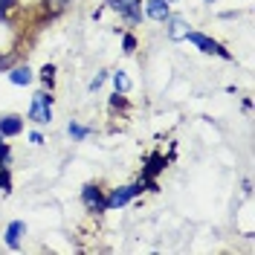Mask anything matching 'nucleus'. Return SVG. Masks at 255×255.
<instances>
[{
  "mask_svg": "<svg viewBox=\"0 0 255 255\" xmlns=\"http://www.w3.org/2000/svg\"><path fill=\"white\" fill-rule=\"evenodd\" d=\"M29 119L38 125H47L52 119V96L47 93H35L32 96V108H29Z\"/></svg>",
  "mask_w": 255,
  "mask_h": 255,
  "instance_id": "nucleus-1",
  "label": "nucleus"
},
{
  "mask_svg": "<svg viewBox=\"0 0 255 255\" xmlns=\"http://www.w3.org/2000/svg\"><path fill=\"white\" fill-rule=\"evenodd\" d=\"M122 47H125V52H133V49H136V38H133V35H125Z\"/></svg>",
  "mask_w": 255,
  "mask_h": 255,
  "instance_id": "nucleus-14",
  "label": "nucleus"
},
{
  "mask_svg": "<svg viewBox=\"0 0 255 255\" xmlns=\"http://www.w3.org/2000/svg\"><path fill=\"white\" fill-rule=\"evenodd\" d=\"M186 38H189V41L194 44V47H200L203 52H212V55H221V58H232V55H229V52H226V49H223L221 44H218V41H212V38H206V35H200V32H189Z\"/></svg>",
  "mask_w": 255,
  "mask_h": 255,
  "instance_id": "nucleus-3",
  "label": "nucleus"
},
{
  "mask_svg": "<svg viewBox=\"0 0 255 255\" xmlns=\"http://www.w3.org/2000/svg\"><path fill=\"white\" fill-rule=\"evenodd\" d=\"M6 64H9V58H6V55H0V70H3Z\"/></svg>",
  "mask_w": 255,
  "mask_h": 255,
  "instance_id": "nucleus-18",
  "label": "nucleus"
},
{
  "mask_svg": "<svg viewBox=\"0 0 255 255\" xmlns=\"http://www.w3.org/2000/svg\"><path fill=\"white\" fill-rule=\"evenodd\" d=\"M206 3H215V0H206Z\"/></svg>",
  "mask_w": 255,
  "mask_h": 255,
  "instance_id": "nucleus-20",
  "label": "nucleus"
},
{
  "mask_svg": "<svg viewBox=\"0 0 255 255\" xmlns=\"http://www.w3.org/2000/svg\"><path fill=\"white\" fill-rule=\"evenodd\" d=\"M142 191V186L139 183H130V186H122V189H116V191H111V197L105 200V209H119V206H125L130 197H136Z\"/></svg>",
  "mask_w": 255,
  "mask_h": 255,
  "instance_id": "nucleus-2",
  "label": "nucleus"
},
{
  "mask_svg": "<svg viewBox=\"0 0 255 255\" xmlns=\"http://www.w3.org/2000/svg\"><path fill=\"white\" fill-rule=\"evenodd\" d=\"M67 130H70V136H76V139H84V136H87V133H90V130H87V128L76 125V122H70V128H67Z\"/></svg>",
  "mask_w": 255,
  "mask_h": 255,
  "instance_id": "nucleus-11",
  "label": "nucleus"
},
{
  "mask_svg": "<svg viewBox=\"0 0 255 255\" xmlns=\"http://www.w3.org/2000/svg\"><path fill=\"white\" fill-rule=\"evenodd\" d=\"M9 81L17 84V87H26V84L32 81V70L29 67H15V70L9 73Z\"/></svg>",
  "mask_w": 255,
  "mask_h": 255,
  "instance_id": "nucleus-9",
  "label": "nucleus"
},
{
  "mask_svg": "<svg viewBox=\"0 0 255 255\" xmlns=\"http://www.w3.org/2000/svg\"><path fill=\"white\" fill-rule=\"evenodd\" d=\"M162 168H165V159L154 157V159H151V165H148V174H157V171H162Z\"/></svg>",
  "mask_w": 255,
  "mask_h": 255,
  "instance_id": "nucleus-13",
  "label": "nucleus"
},
{
  "mask_svg": "<svg viewBox=\"0 0 255 255\" xmlns=\"http://www.w3.org/2000/svg\"><path fill=\"white\" fill-rule=\"evenodd\" d=\"M52 73H55V70H52V67H49V64H47V67L41 70V79H44V81H49V84H52Z\"/></svg>",
  "mask_w": 255,
  "mask_h": 255,
  "instance_id": "nucleus-16",
  "label": "nucleus"
},
{
  "mask_svg": "<svg viewBox=\"0 0 255 255\" xmlns=\"http://www.w3.org/2000/svg\"><path fill=\"white\" fill-rule=\"evenodd\" d=\"M6 159H9V148L3 145V133H0V165H3Z\"/></svg>",
  "mask_w": 255,
  "mask_h": 255,
  "instance_id": "nucleus-15",
  "label": "nucleus"
},
{
  "mask_svg": "<svg viewBox=\"0 0 255 255\" xmlns=\"http://www.w3.org/2000/svg\"><path fill=\"white\" fill-rule=\"evenodd\" d=\"M113 84H116V90H122V93L130 87V81L125 79V73H116V76H113Z\"/></svg>",
  "mask_w": 255,
  "mask_h": 255,
  "instance_id": "nucleus-12",
  "label": "nucleus"
},
{
  "mask_svg": "<svg viewBox=\"0 0 255 255\" xmlns=\"http://www.w3.org/2000/svg\"><path fill=\"white\" fill-rule=\"evenodd\" d=\"M26 232V223L23 221H12L9 223V229H6V244L12 247V250H17V244H20V235Z\"/></svg>",
  "mask_w": 255,
  "mask_h": 255,
  "instance_id": "nucleus-7",
  "label": "nucleus"
},
{
  "mask_svg": "<svg viewBox=\"0 0 255 255\" xmlns=\"http://www.w3.org/2000/svg\"><path fill=\"white\" fill-rule=\"evenodd\" d=\"M81 200H84V206L90 209V212H105L102 191L96 189V186H84V191H81Z\"/></svg>",
  "mask_w": 255,
  "mask_h": 255,
  "instance_id": "nucleus-5",
  "label": "nucleus"
},
{
  "mask_svg": "<svg viewBox=\"0 0 255 255\" xmlns=\"http://www.w3.org/2000/svg\"><path fill=\"white\" fill-rule=\"evenodd\" d=\"M0 189H3V191H12V189H9V174H6V171H0Z\"/></svg>",
  "mask_w": 255,
  "mask_h": 255,
  "instance_id": "nucleus-17",
  "label": "nucleus"
},
{
  "mask_svg": "<svg viewBox=\"0 0 255 255\" xmlns=\"http://www.w3.org/2000/svg\"><path fill=\"white\" fill-rule=\"evenodd\" d=\"M165 3H177V0H165Z\"/></svg>",
  "mask_w": 255,
  "mask_h": 255,
  "instance_id": "nucleus-19",
  "label": "nucleus"
},
{
  "mask_svg": "<svg viewBox=\"0 0 255 255\" xmlns=\"http://www.w3.org/2000/svg\"><path fill=\"white\" fill-rule=\"evenodd\" d=\"M20 130H23V122H20V116L9 113V116H3V119H0V133H3V136H17Z\"/></svg>",
  "mask_w": 255,
  "mask_h": 255,
  "instance_id": "nucleus-6",
  "label": "nucleus"
},
{
  "mask_svg": "<svg viewBox=\"0 0 255 255\" xmlns=\"http://www.w3.org/2000/svg\"><path fill=\"white\" fill-rule=\"evenodd\" d=\"M113 9H119L122 15H128L133 23L136 20H142V9H139V0H111Z\"/></svg>",
  "mask_w": 255,
  "mask_h": 255,
  "instance_id": "nucleus-4",
  "label": "nucleus"
},
{
  "mask_svg": "<svg viewBox=\"0 0 255 255\" xmlns=\"http://www.w3.org/2000/svg\"><path fill=\"white\" fill-rule=\"evenodd\" d=\"M148 17H154V20H168V3L165 0H148Z\"/></svg>",
  "mask_w": 255,
  "mask_h": 255,
  "instance_id": "nucleus-8",
  "label": "nucleus"
},
{
  "mask_svg": "<svg viewBox=\"0 0 255 255\" xmlns=\"http://www.w3.org/2000/svg\"><path fill=\"white\" fill-rule=\"evenodd\" d=\"M189 32H191V29L186 26V20H183V17H171V29H168V35H171L174 41H180V38H186Z\"/></svg>",
  "mask_w": 255,
  "mask_h": 255,
  "instance_id": "nucleus-10",
  "label": "nucleus"
}]
</instances>
